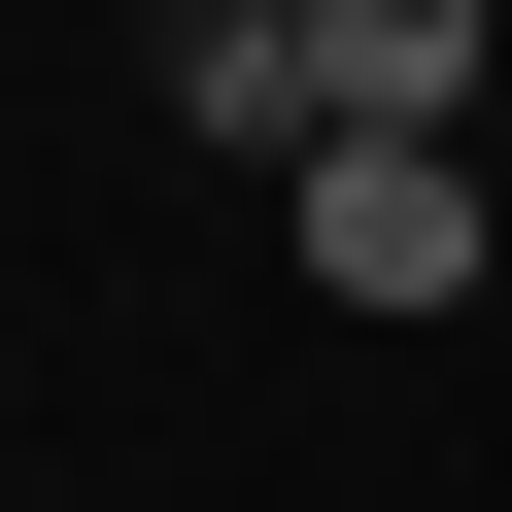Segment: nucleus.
Segmentation results:
<instances>
[{
  "label": "nucleus",
  "instance_id": "4",
  "mask_svg": "<svg viewBox=\"0 0 512 512\" xmlns=\"http://www.w3.org/2000/svg\"><path fill=\"white\" fill-rule=\"evenodd\" d=\"M478 171H512V103H478Z\"/></svg>",
  "mask_w": 512,
  "mask_h": 512
},
{
  "label": "nucleus",
  "instance_id": "3",
  "mask_svg": "<svg viewBox=\"0 0 512 512\" xmlns=\"http://www.w3.org/2000/svg\"><path fill=\"white\" fill-rule=\"evenodd\" d=\"M308 69H342V137H478L512 103V0H308Z\"/></svg>",
  "mask_w": 512,
  "mask_h": 512
},
{
  "label": "nucleus",
  "instance_id": "1",
  "mask_svg": "<svg viewBox=\"0 0 512 512\" xmlns=\"http://www.w3.org/2000/svg\"><path fill=\"white\" fill-rule=\"evenodd\" d=\"M274 205H308V308H478V239H512L478 137H308Z\"/></svg>",
  "mask_w": 512,
  "mask_h": 512
},
{
  "label": "nucleus",
  "instance_id": "2",
  "mask_svg": "<svg viewBox=\"0 0 512 512\" xmlns=\"http://www.w3.org/2000/svg\"><path fill=\"white\" fill-rule=\"evenodd\" d=\"M137 103H171V137H239V171H308V137H342L308 0H137Z\"/></svg>",
  "mask_w": 512,
  "mask_h": 512
}]
</instances>
